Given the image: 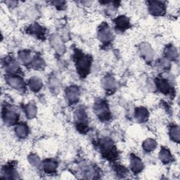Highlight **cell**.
I'll return each instance as SVG.
<instances>
[{
  "label": "cell",
  "mask_w": 180,
  "mask_h": 180,
  "mask_svg": "<svg viewBox=\"0 0 180 180\" xmlns=\"http://www.w3.org/2000/svg\"><path fill=\"white\" fill-rule=\"evenodd\" d=\"M77 67L80 68V71H82L84 73V70L88 69L89 67V60L84 56H82V57H79L77 59Z\"/></svg>",
  "instance_id": "6da1fadb"
},
{
  "label": "cell",
  "mask_w": 180,
  "mask_h": 180,
  "mask_svg": "<svg viewBox=\"0 0 180 180\" xmlns=\"http://www.w3.org/2000/svg\"><path fill=\"white\" fill-rule=\"evenodd\" d=\"M96 111L98 112V114L101 115V118L103 117H107V113H108V110L106 108V106L103 103L99 104L97 105L96 107Z\"/></svg>",
  "instance_id": "7a4b0ae2"
},
{
  "label": "cell",
  "mask_w": 180,
  "mask_h": 180,
  "mask_svg": "<svg viewBox=\"0 0 180 180\" xmlns=\"http://www.w3.org/2000/svg\"><path fill=\"white\" fill-rule=\"evenodd\" d=\"M132 166L133 170L135 172L140 171L141 168H142V164L140 160H139L138 158H134V160H132Z\"/></svg>",
  "instance_id": "3957f363"
},
{
  "label": "cell",
  "mask_w": 180,
  "mask_h": 180,
  "mask_svg": "<svg viewBox=\"0 0 180 180\" xmlns=\"http://www.w3.org/2000/svg\"><path fill=\"white\" fill-rule=\"evenodd\" d=\"M17 132L19 136H25L27 134V128L24 125H19L17 128Z\"/></svg>",
  "instance_id": "277c9868"
},
{
  "label": "cell",
  "mask_w": 180,
  "mask_h": 180,
  "mask_svg": "<svg viewBox=\"0 0 180 180\" xmlns=\"http://www.w3.org/2000/svg\"><path fill=\"white\" fill-rule=\"evenodd\" d=\"M40 80H36V79H34L32 80L30 82V86L32 87V89H38L40 87Z\"/></svg>",
  "instance_id": "5b68a950"
},
{
  "label": "cell",
  "mask_w": 180,
  "mask_h": 180,
  "mask_svg": "<svg viewBox=\"0 0 180 180\" xmlns=\"http://www.w3.org/2000/svg\"><path fill=\"white\" fill-rule=\"evenodd\" d=\"M144 147L146 148L147 150H151L155 147V143L153 140H148L147 141L145 142V145Z\"/></svg>",
  "instance_id": "8992f818"
},
{
  "label": "cell",
  "mask_w": 180,
  "mask_h": 180,
  "mask_svg": "<svg viewBox=\"0 0 180 180\" xmlns=\"http://www.w3.org/2000/svg\"><path fill=\"white\" fill-rule=\"evenodd\" d=\"M44 168L46 169V170H49V171L52 172L56 168V165L53 163H46V165H44Z\"/></svg>",
  "instance_id": "52a82bcc"
},
{
  "label": "cell",
  "mask_w": 180,
  "mask_h": 180,
  "mask_svg": "<svg viewBox=\"0 0 180 180\" xmlns=\"http://www.w3.org/2000/svg\"><path fill=\"white\" fill-rule=\"evenodd\" d=\"M68 96L69 98H71L72 100H75L77 96V92L75 89H70V91H68Z\"/></svg>",
  "instance_id": "ba28073f"
},
{
  "label": "cell",
  "mask_w": 180,
  "mask_h": 180,
  "mask_svg": "<svg viewBox=\"0 0 180 180\" xmlns=\"http://www.w3.org/2000/svg\"><path fill=\"white\" fill-rule=\"evenodd\" d=\"M160 157L163 159V161H165V162L168 161L170 160V153L167 151H162Z\"/></svg>",
  "instance_id": "9c48e42d"
}]
</instances>
